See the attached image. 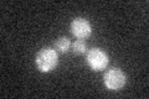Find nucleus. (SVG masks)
I'll list each match as a JSON object with an SVG mask.
<instances>
[{
	"mask_svg": "<svg viewBox=\"0 0 149 99\" xmlns=\"http://www.w3.org/2000/svg\"><path fill=\"white\" fill-rule=\"evenodd\" d=\"M86 60H87L88 66H90L93 71H96V72L104 69L109 63L108 55L102 48H98V47H95V48L88 51Z\"/></svg>",
	"mask_w": 149,
	"mask_h": 99,
	"instance_id": "3",
	"label": "nucleus"
},
{
	"mask_svg": "<svg viewBox=\"0 0 149 99\" xmlns=\"http://www.w3.org/2000/svg\"><path fill=\"white\" fill-rule=\"evenodd\" d=\"M36 67L40 72L49 73L58 64V52L52 47H42L35 57Z\"/></svg>",
	"mask_w": 149,
	"mask_h": 99,
	"instance_id": "1",
	"label": "nucleus"
},
{
	"mask_svg": "<svg viewBox=\"0 0 149 99\" xmlns=\"http://www.w3.org/2000/svg\"><path fill=\"white\" fill-rule=\"evenodd\" d=\"M71 41L67 37H58L57 40L55 42V50L57 51L60 53H66L67 51L70 50V47H71Z\"/></svg>",
	"mask_w": 149,
	"mask_h": 99,
	"instance_id": "5",
	"label": "nucleus"
},
{
	"mask_svg": "<svg viewBox=\"0 0 149 99\" xmlns=\"http://www.w3.org/2000/svg\"><path fill=\"white\" fill-rule=\"evenodd\" d=\"M103 83L107 89L109 91H119L127 83V76L122 69L119 68H111L104 73Z\"/></svg>",
	"mask_w": 149,
	"mask_h": 99,
	"instance_id": "2",
	"label": "nucleus"
},
{
	"mask_svg": "<svg viewBox=\"0 0 149 99\" xmlns=\"http://www.w3.org/2000/svg\"><path fill=\"white\" fill-rule=\"evenodd\" d=\"M71 47H72L73 53H76V55H85L87 52V45H86V42H83L82 40L74 41L71 45Z\"/></svg>",
	"mask_w": 149,
	"mask_h": 99,
	"instance_id": "6",
	"label": "nucleus"
},
{
	"mask_svg": "<svg viewBox=\"0 0 149 99\" xmlns=\"http://www.w3.org/2000/svg\"><path fill=\"white\" fill-rule=\"evenodd\" d=\"M71 32L78 40H83L90 37L92 34V26L87 19L76 17L71 22Z\"/></svg>",
	"mask_w": 149,
	"mask_h": 99,
	"instance_id": "4",
	"label": "nucleus"
}]
</instances>
